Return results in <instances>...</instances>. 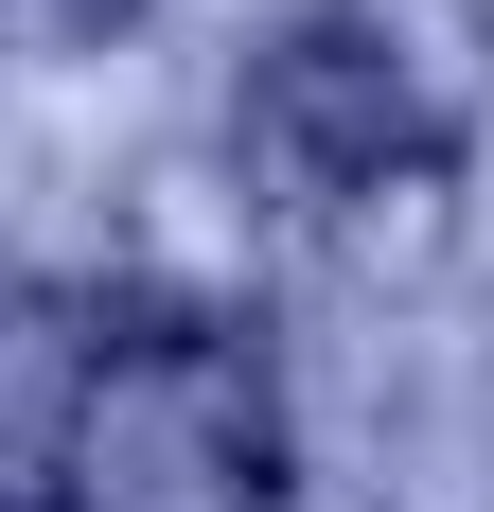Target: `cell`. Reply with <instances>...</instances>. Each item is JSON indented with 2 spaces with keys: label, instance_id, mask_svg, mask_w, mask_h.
Returning <instances> with one entry per match:
<instances>
[{
  "label": "cell",
  "instance_id": "cell-1",
  "mask_svg": "<svg viewBox=\"0 0 494 512\" xmlns=\"http://www.w3.org/2000/svg\"><path fill=\"white\" fill-rule=\"evenodd\" d=\"M71 512H283V389L230 318L124 301L89 336V407H71Z\"/></svg>",
  "mask_w": 494,
  "mask_h": 512
},
{
  "label": "cell",
  "instance_id": "cell-2",
  "mask_svg": "<svg viewBox=\"0 0 494 512\" xmlns=\"http://www.w3.org/2000/svg\"><path fill=\"white\" fill-rule=\"evenodd\" d=\"M265 142L318 177V195H389V177H442V89L406 71L371 18H300L283 53H265Z\"/></svg>",
  "mask_w": 494,
  "mask_h": 512
}]
</instances>
